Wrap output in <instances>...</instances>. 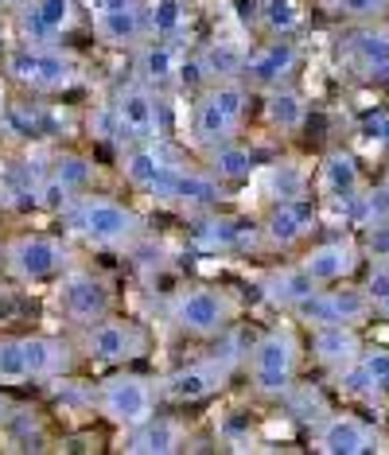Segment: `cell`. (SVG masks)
Here are the masks:
<instances>
[{
	"label": "cell",
	"mask_w": 389,
	"mask_h": 455,
	"mask_svg": "<svg viewBox=\"0 0 389 455\" xmlns=\"http://www.w3.org/2000/svg\"><path fill=\"white\" fill-rule=\"evenodd\" d=\"M320 191L331 203H346V199H354V195L362 191V168H358V160L351 156V152L335 148V152H327L323 156V164H320Z\"/></svg>",
	"instance_id": "cell-27"
},
{
	"label": "cell",
	"mask_w": 389,
	"mask_h": 455,
	"mask_svg": "<svg viewBox=\"0 0 389 455\" xmlns=\"http://www.w3.org/2000/svg\"><path fill=\"white\" fill-rule=\"evenodd\" d=\"M183 164L168 152V144L163 140H145V144H129L125 156H121V172H125V180L132 183L137 191H148V195H163V188L171 183V175H176Z\"/></svg>",
	"instance_id": "cell-14"
},
{
	"label": "cell",
	"mask_w": 389,
	"mask_h": 455,
	"mask_svg": "<svg viewBox=\"0 0 389 455\" xmlns=\"http://www.w3.org/2000/svg\"><path fill=\"white\" fill-rule=\"evenodd\" d=\"M16 24L24 44L51 47L78 24V0H32L28 8L16 12Z\"/></svg>",
	"instance_id": "cell-15"
},
{
	"label": "cell",
	"mask_w": 389,
	"mask_h": 455,
	"mask_svg": "<svg viewBox=\"0 0 389 455\" xmlns=\"http://www.w3.org/2000/svg\"><path fill=\"white\" fill-rule=\"evenodd\" d=\"M194 63H199L202 82H242L245 67H250V51L234 39H214L202 51H194Z\"/></svg>",
	"instance_id": "cell-25"
},
{
	"label": "cell",
	"mask_w": 389,
	"mask_h": 455,
	"mask_svg": "<svg viewBox=\"0 0 389 455\" xmlns=\"http://www.w3.org/2000/svg\"><path fill=\"white\" fill-rule=\"evenodd\" d=\"M374 312V299L366 288H351V284H339V288H320L312 299H304L296 307V319L308 327H323V323H366V315Z\"/></svg>",
	"instance_id": "cell-11"
},
{
	"label": "cell",
	"mask_w": 389,
	"mask_h": 455,
	"mask_svg": "<svg viewBox=\"0 0 389 455\" xmlns=\"http://www.w3.org/2000/svg\"><path fill=\"white\" fill-rule=\"evenodd\" d=\"M258 24H261L273 39L296 36L304 24H308L304 0H261V4H258Z\"/></svg>",
	"instance_id": "cell-33"
},
{
	"label": "cell",
	"mask_w": 389,
	"mask_h": 455,
	"mask_svg": "<svg viewBox=\"0 0 389 455\" xmlns=\"http://www.w3.org/2000/svg\"><path fill=\"white\" fill-rule=\"evenodd\" d=\"M32 0H0V8H12V12H20V8H28Z\"/></svg>",
	"instance_id": "cell-44"
},
{
	"label": "cell",
	"mask_w": 389,
	"mask_h": 455,
	"mask_svg": "<svg viewBox=\"0 0 389 455\" xmlns=\"http://www.w3.org/2000/svg\"><path fill=\"white\" fill-rule=\"evenodd\" d=\"M366 292L377 304L382 296H389V261H374L370 265V276H366Z\"/></svg>",
	"instance_id": "cell-41"
},
{
	"label": "cell",
	"mask_w": 389,
	"mask_h": 455,
	"mask_svg": "<svg viewBox=\"0 0 389 455\" xmlns=\"http://www.w3.org/2000/svg\"><path fill=\"white\" fill-rule=\"evenodd\" d=\"M250 113V90L245 82H210L191 109V132L202 148H214L222 140H234Z\"/></svg>",
	"instance_id": "cell-3"
},
{
	"label": "cell",
	"mask_w": 389,
	"mask_h": 455,
	"mask_svg": "<svg viewBox=\"0 0 389 455\" xmlns=\"http://www.w3.org/2000/svg\"><path fill=\"white\" fill-rule=\"evenodd\" d=\"M4 121L20 137H36V132L44 129V109L39 106H4Z\"/></svg>",
	"instance_id": "cell-37"
},
{
	"label": "cell",
	"mask_w": 389,
	"mask_h": 455,
	"mask_svg": "<svg viewBox=\"0 0 389 455\" xmlns=\"http://www.w3.org/2000/svg\"><path fill=\"white\" fill-rule=\"evenodd\" d=\"M320 288H323V284L312 281V276L300 268V261H296V265H284V268H273V273L261 281L265 299H269L273 307H281V312H292V315H296V307H300L304 299H312L315 292H320Z\"/></svg>",
	"instance_id": "cell-24"
},
{
	"label": "cell",
	"mask_w": 389,
	"mask_h": 455,
	"mask_svg": "<svg viewBox=\"0 0 389 455\" xmlns=\"http://www.w3.org/2000/svg\"><path fill=\"white\" fill-rule=\"evenodd\" d=\"M63 222L70 237L94 245V250H121L140 234L137 211L109 195H78L63 206Z\"/></svg>",
	"instance_id": "cell-1"
},
{
	"label": "cell",
	"mask_w": 389,
	"mask_h": 455,
	"mask_svg": "<svg viewBox=\"0 0 389 455\" xmlns=\"http://www.w3.org/2000/svg\"><path fill=\"white\" fill-rule=\"evenodd\" d=\"M346 67L366 82H385L389 78V28L382 24H362L343 39Z\"/></svg>",
	"instance_id": "cell-17"
},
{
	"label": "cell",
	"mask_w": 389,
	"mask_h": 455,
	"mask_svg": "<svg viewBox=\"0 0 389 455\" xmlns=\"http://www.w3.org/2000/svg\"><path fill=\"white\" fill-rule=\"evenodd\" d=\"M70 265L67 242L51 234H20L4 245V268L20 284H47L59 281Z\"/></svg>",
	"instance_id": "cell-8"
},
{
	"label": "cell",
	"mask_w": 389,
	"mask_h": 455,
	"mask_svg": "<svg viewBox=\"0 0 389 455\" xmlns=\"http://www.w3.org/2000/svg\"><path fill=\"white\" fill-rule=\"evenodd\" d=\"M109 129L121 144H145L163 140V106L160 90L145 86V82H125L109 98Z\"/></svg>",
	"instance_id": "cell-4"
},
{
	"label": "cell",
	"mask_w": 389,
	"mask_h": 455,
	"mask_svg": "<svg viewBox=\"0 0 389 455\" xmlns=\"http://www.w3.org/2000/svg\"><path fill=\"white\" fill-rule=\"evenodd\" d=\"M362 250H358L354 237H335V242H320L300 257V268L320 284H343L346 276H354Z\"/></svg>",
	"instance_id": "cell-19"
},
{
	"label": "cell",
	"mask_w": 389,
	"mask_h": 455,
	"mask_svg": "<svg viewBox=\"0 0 389 455\" xmlns=\"http://www.w3.org/2000/svg\"><path fill=\"white\" fill-rule=\"evenodd\" d=\"M300 374V339L292 327H269L250 347V381L261 397H289Z\"/></svg>",
	"instance_id": "cell-2"
},
{
	"label": "cell",
	"mask_w": 389,
	"mask_h": 455,
	"mask_svg": "<svg viewBox=\"0 0 389 455\" xmlns=\"http://www.w3.org/2000/svg\"><path fill=\"white\" fill-rule=\"evenodd\" d=\"M24 381H32L24 339L0 335V386H24Z\"/></svg>",
	"instance_id": "cell-36"
},
{
	"label": "cell",
	"mask_w": 389,
	"mask_h": 455,
	"mask_svg": "<svg viewBox=\"0 0 389 455\" xmlns=\"http://www.w3.org/2000/svg\"><path fill=\"white\" fill-rule=\"evenodd\" d=\"M148 39H179L187 32V4L183 0H145Z\"/></svg>",
	"instance_id": "cell-35"
},
{
	"label": "cell",
	"mask_w": 389,
	"mask_h": 455,
	"mask_svg": "<svg viewBox=\"0 0 389 455\" xmlns=\"http://www.w3.org/2000/svg\"><path fill=\"white\" fill-rule=\"evenodd\" d=\"M374 312H377V315H382L385 323H389V296H382V299H377V304H374Z\"/></svg>",
	"instance_id": "cell-43"
},
{
	"label": "cell",
	"mask_w": 389,
	"mask_h": 455,
	"mask_svg": "<svg viewBox=\"0 0 389 455\" xmlns=\"http://www.w3.org/2000/svg\"><path fill=\"white\" fill-rule=\"evenodd\" d=\"M234 315H238L234 296L222 292V288H207V284L183 288L168 307V319L176 323V331H183V335H191V339L222 335V331L234 323Z\"/></svg>",
	"instance_id": "cell-5"
},
{
	"label": "cell",
	"mask_w": 389,
	"mask_h": 455,
	"mask_svg": "<svg viewBox=\"0 0 389 455\" xmlns=\"http://www.w3.org/2000/svg\"><path fill=\"white\" fill-rule=\"evenodd\" d=\"M4 75L20 86L36 90V94H59V90L78 86V67L55 47H36L24 44L4 55Z\"/></svg>",
	"instance_id": "cell-6"
},
{
	"label": "cell",
	"mask_w": 389,
	"mask_h": 455,
	"mask_svg": "<svg viewBox=\"0 0 389 455\" xmlns=\"http://www.w3.org/2000/svg\"><path fill=\"white\" fill-rule=\"evenodd\" d=\"M156 397L160 393L152 378L121 370V374H109L98 386V412L117 428H137V424L156 417Z\"/></svg>",
	"instance_id": "cell-7"
},
{
	"label": "cell",
	"mask_w": 389,
	"mask_h": 455,
	"mask_svg": "<svg viewBox=\"0 0 389 455\" xmlns=\"http://www.w3.org/2000/svg\"><path fill=\"white\" fill-rule=\"evenodd\" d=\"M82 350L94 362H132V358L148 355V331L140 323H132V319L106 315L86 327Z\"/></svg>",
	"instance_id": "cell-10"
},
{
	"label": "cell",
	"mask_w": 389,
	"mask_h": 455,
	"mask_svg": "<svg viewBox=\"0 0 389 455\" xmlns=\"http://www.w3.org/2000/svg\"><path fill=\"white\" fill-rule=\"evenodd\" d=\"M207 168L214 180L222 183H245L253 172H258V156H253V148H245V144L234 137V140H222L207 148Z\"/></svg>",
	"instance_id": "cell-29"
},
{
	"label": "cell",
	"mask_w": 389,
	"mask_h": 455,
	"mask_svg": "<svg viewBox=\"0 0 389 455\" xmlns=\"http://www.w3.org/2000/svg\"><path fill=\"white\" fill-rule=\"evenodd\" d=\"M312 448L323 455H370L382 451V436L354 412H327L312 428Z\"/></svg>",
	"instance_id": "cell-12"
},
{
	"label": "cell",
	"mask_w": 389,
	"mask_h": 455,
	"mask_svg": "<svg viewBox=\"0 0 389 455\" xmlns=\"http://www.w3.org/2000/svg\"><path fill=\"white\" fill-rule=\"evenodd\" d=\"M339 378L346 393H358L366 401H389V347H362L358 362Z\"/></svg>",
	"instance_id": "cell-23"
},
{
	"label": "cell",
	"mask_w": 389,
	"mask_h": 455,
	"mask_svg": "<svg viewBox=\"0 0 389 455\" xmlns=\"http://www.w3.org/2000/svg\"><path fill=\"white\" fill-rule=\"evenodd\" d=\"M265 121L281 132H300L304 121H308V101L304 94H296L292 86H273L265 90Z\"/></svg>",
	"instance_id": "cell-32"
},
{
	"label": "cell",
	"mask_w": 389,
	"mask_h": 455,
	"mask_svg": "<svg viewBox=\"0 0 389 455\" xmlns=\"http://www.w3.org/2000/svg\"><path fill=\"white\" fill-rule=\"evenodd\" d=\"M222 180H214L210 172H191V168H179L176 175H171V183L163 188V195L160 199L163 203H194V206H210L214 199L222 195V188H218Z\"/></svg>",
	"instance_id": "cell-31"
},
{
	"label": "cell",
	"mask_w": 389,
	"mask_h": 455,
	"mask_svg": "<svg viewBox=\"0 0 389 455\" xmlns=\"http://www.w3.org/2000/svg\"><path fill=\"white\" fill-rule=\"evenodd\" d=\"M137 82H145L152 90H168L179 82V70H183V55L176 47V39H145L137 51Z\"/></svg>",
	"instance_id": "cell-22"
},
{
	"label": "cell",
	"mask_w": 389,
	"mask_h": 455,
	"mask_svg": "<svg viewBox=\"0 0 389 455\" xmlns=\"http://www.w3.org/2000/svg\"><path fill=\"white\" fill-rule=\"evenodd\" d=\"M315 226H320V214H315L312 199H296V203H273L269 214L261 222V237L273 250H289V245H300Z\"/></svg>",
	"instance_id": "cell-18"
},
{
	"label": "cell",
	"mask_w": 389,
	"mask_h": 455,
	"mask_svg": "<svg viewBox=\"0 0 389 455\" xmlns=\"http://www.w3.org/2000/svg\"><path fill=\"white\" fill-rule=\"evenodd\" d=\"M24 350H28V366H32V381L63 378L75 366V350L55 335H24Z\"/></svg>",
	"instance_id": "cell-26"
},
{
	"label": "cell",
	"mask_w": 389,
	"mask_h": 455,
	"mask_svg": "<svg viewBox=\"0 0 389 455\" xmlns=\"http://www.w3.org/2000/svg\"><path fill=\"white\" fill-rule=\"evenodd\" d=\"M94 36L106 47H137L148 39V24H145V4L121 8V12H101L94 16Z\"/></svg>",
	"instance_id": "cell-28"
},
{
	"label": "cell",
	"mask_w": 389,
	"mask_h": 455,
	"mask_svg": "<svg viewBox=\"0 0 389 455\" xmlns=\"http://www.w3.org/2000/svg\"><path fill=\"white\" fill-rule=\"evenodd\" d=\"M358 355H362V339H358V327L351 323H323L312 327V358L320 362L331 374H343L351 370Z\"/></svg>",
	"instance_id": "cell-20"
},
{
	"label": "cell",
	"mask_w": 389,
	"mask_h": 455,
	"mask_svg": "<svg viewBox=\"0 0 389 455\" xmlns=\"http://www.w3.org/2000/svg\"><path fill=\"white\" fill-rule=\"evenodd\" d=\"M187 448V428L171 417H152L137 428H125L121 451L129 455H176Z\"/></svg>",
	"instance_id": "cell-21"
},
{
	"label": "cell",
	"mask_w": 389,
	"mask_h": 455,
	"mask_svg": "<svg viewBox=\"0 0 389 455\" xmlns=\"http://www.w3.org/2000/svg\"><path fill=\"white\" fill-rule=\"evenodd\" d=\"M265 195L273 203H296L308 199V172L292 160H276L269 172H265Z\"/></svg>",
	"instance_id": "cell-34"
},
{
	"label": "cell",
	"mask_w": 389,
	"mask_h": 455,
	"mask_svg": "<svg viewBox=\"0 0 389 455\" xmlns=\"http://www.w3.org/2000/svg\"><path fill=\"white\" fill-rule=\"evenodd\" d=\"M0 51H4V36H0Z\"/></svg>",
	"instance_id": "cell-47"
},
{
	"label": "cell",
	"mask_w": 389,
	"mask_h": 455,
	"mask_svg": "<svg viewBox=\"0 0 389 455\" xmlns=\"http://www.w3.org/2000/svg\"><path fill=\"white\" fill-rule=\"evenodd\" d=\"M362 250H366V257H370V261H389V219L366 226Z\"/></svg>",
	"instance_id": "cell-39"
},
{
	"label": "cell",
	"mask_w": 389,
	"mask_h": 455,
	"mask_svg": "<svg viewBox=\"0 0 389 455\" xmlns=\"http://www.w3.org/2000/svg\"><path fill=\"white\" fill-rule=\"evenodd\" d=\"M296 70H300V47L292 44V36H284L250 51V67H245L242 82L250 90H273V86H289Z\"/></svg>",
	"instance_id": "cell-16"
},
{
	"label": "cell",
	"mask_w": 389,
	"mask_h": 455,
	"mask_svg": "<svg viewBox=\"0 0 389 455\" xmlns=\"http://www.w3.org/2000/svg\"><path fill=\"white\" fill-rule=\"evenodd\" d=\"M90 16H101V12H121V8H132V4H145V0H82Z\"/></svg>",
	"instance_id": "cell-42"
},
{
	"label": "cell",
	"mask_w": 389,
	"mask_h": 455,
	"mask_svg": "<svg viewBox=\"0 0 389 455\" xmlns=\"http://www.w3.org/2000/svg\"><path fill=\"white\" fill-rule=\"evenodd\" d=\"M362 137L366 140H382L389 144V109H374L362 117Z\"/></svg>",
	"instance_id": "cell-40"
},
{
	"label": "cell",
	"mask_w": 389,
	"mask_h": 455,
	"mask_svg": "<svg viewBox=\"0 0 389 455\" xmlns=\"http://www.w3.org/2000/svg\"><path fill=\"white\" fill-rule=\"evenodd\" d=\"M0 117H4V94H0Z\"/></svg>",
	"instance_id": "cell-46"
},
{
	"label": "cell",
	"mask_w": 389,
	"mask_h": 455,
	"mask_svg": "<svg viewBox=\"0 0 389 455\" xmlns=\"http://www.w3.org/2000/svg\"><path fill=\"white\" fill-rule=\"evenodd\" d=\"M385 417H389V401H385Z\"/></svg>",
	"instance_id": "cell-48"
},
{
	"label": "cell",
	"mask_w": 389,
	"mask_h": 455,
	"mask_svg": "<svg viewBox=\"0 0 389 455\" xmlns=\"http://www.w3.org/2000/svg\"><path fill=\"white\" fill-rule=\"evenodd\" d=\"M8 412H12V405H8V397H4V393H0V424L8 420Z\"/></svg>",
	"instance_id": "cell-45"
},
{
	"label": "cell",
	"mask_w": 389,
	"mask_h": 455,
	"mask_svg": "<svg viewBox=\"0 0 389 455\" xmlns=\"http://www.w3.org/2000/svg\"><path fill=\"white\" fill-rule=\"evenodd\" d=\"M59 312L70 323L90 327L114 312V292L94 273H63V281H59Z\"/></svg>",
	"instance_id": "cell-13"
},
{
	"label": "cell",
	"mask_w": 389,
	"mask_h": 455,
	"mask_svg": "<svg viewBox=\"0 0 389 455\" xmlns=\"http://www.w3.org/2000/svg\"><path fill=\"white\" fill-rule=\"evenodd\" d=\"M331 4L346 20H377V16H385L389 0H331Z\"/></svg>",
	"instance_id": "cell-38"
},
{
	"label": "cell",
	"mask_w": 389,
	"mask_h": 455,
	"mask_svg": "<svg viewBox=\"0 0 389 455\" xmlns=\"http://www.w3.org/2000/svg\"><path fill=\"white\" fill-rule=\"evenodd\" d=\"M234 370H238V355H210L202 362H187L160 381V397H168L171 405H199L230 386Z\"/></svg>",
	"instance_id": "cell-9"
},
{
	"label": "cell",
	"mask_w": 389,
	"mask_h": 455,
	"mask_svg": "<svg viewBox=\"0 0 389 455\" xmlns=\"http://www.w3.org/2000/svg\"><path fill=\"white\" fill-rule=\"evenodd\" d=\"M245 234H253V226L230 219V214H210V219H202L199 226H194L191 242L207 253H226V250L245 245Z\"/></svg>",
	"instance_id": "cell-30"
}]
</instances>
